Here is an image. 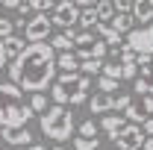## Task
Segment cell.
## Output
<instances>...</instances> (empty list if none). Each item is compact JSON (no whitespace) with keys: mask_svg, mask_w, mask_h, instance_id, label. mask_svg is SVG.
Instances as JSON below:
<instances>
[{"mask_svg":"<svg viewBox=\"0 0 153 150\" xmlns=\"http://www.w3.org/2000/svg\"><path fill=\"white\" fill-rule=\"evenodd\" d=\"M21 0H0V9H18Z\"/></svg>","mask_w":153,"mask_h":150,"instance_id":"cell-36","label":"cell"},{"mask_svg":"<svg viewBox=\"0 0 153 150\" xmlns=\"http://www.w3.org/2000/svg\"><path fill=\"white\" fill-rule=\"evenodd\" d=\"M18 12L24 15V21H27V15L33 12V6H30V0H21V3H18Z\"/></svg>","mask_w":153,"mask_h":150,"instance_id":"cell-32","label":"cell"},{"mask_svg":"<svg viewBox=\"0 0 153 150\" xmlns=\"http://www.w3.org/2000/svg\"><path fill=\"white\" fill-rule=\"evenodd\" d=\"M141 132H144L147 138H153V118H147V121L141 124Z\"/></svg>","mask_w":153,"mask_h":150,"instance_id":"cell-33","label":"cell"},{"mask_svg":"<svg viewBox=\"0 0 153 150\" xmlns=\"http://www.w3.org/2000/svg\"><path fill=\"white\" fill-rule=\"evenodd\" d=\"M103 76L121 82V79H124V65H121V62H103Z\"/></svg>","mask_w":153,"mask_h":150,"instance_id":"cell-22","label":"cell"},{"mask_svg":"<svg viewBox=\"0 0 153 150\" xmlns=\"http://www.w3.org/2000/svg\"><path fill=\"white\" fill-rule=\"evenodd\" d=\"M100 147V138H85V135H76L74 138V150H97Z\"/></svg>","mask_w":153,"mask_h":150,"instance_id":"cell-24","label":"cell"},{"mask_svg":"<svg viewBox=\"0 0 153 150\" xmlns=\"http://www.w3.org/2000/svg\"><path fill=\"white\" fill-rule=\"evenodd\" d=\"M109 27H112L118 36H127V33H133V30H135V21H133L130 12H115L112 21H109Z\"/></svg>","mask_w":153,"mask_h":150,"instance_id":"cell-13","label":"cell"},{"mask_svg":"<svg viewBox=\"0 0 153 150\" xmlns=\"http://www.w3.org/2000/svg\"><path fill=\"white\" fill-rule=\"evenodd\" d=\"M12 36H15V21L0 18V38H12Z\"/></svg>","mask_w":153,"mask_h":150,"instance_id":"cell-30","label":"cell"},{"mask_svg":"<svg viewBox=\"0 0 153 150\" xmlns=\"http://www.w3.org/2000/svg\"><path fill=\"white\" fill-rule=\"evenodd\" d=\"M133 21H141V24H150L153 21V0H133Z\"/></svg>","mask_w":153,"mask_h":150,"instance_id":"cell-16","label":"cell"},{"mask_svg":"<svg viewBox=\"0 0 153 150\" xmlns=\"http://www.w3.org/2000/svg\"><path fill=\"white\" fill-rule=\"evenodd\" d=\"M79 6H76L74 0H62L56 3V9L50 12V21H53V27H62V33L65 30H74L76 24H79Z\"/></svg>","mask_w":153,"mask_h":150,"instance_id":"cell-8","label":"cell"},{"mask_svg":"<svg viewBox=\"0 0 153 150\" xmlns=\"http://www.w3.org/2000/svg\"><path fill=\"white\" fill-rule=\"evenodd\" d=\"M76 33L79 30H65V33H59V36H53L47 44L53 47V53H74V38H76Z\"/></svg>","mask_w":153,"mask_h":150,"instance_id":"cell-12","label":"cell"},{"mask_svg":"<svg viewBox=\"0 0 153 150\" xmlns=\"http://www.w3.org/2000/svg\"><path fill=\"white\" fill-rule=\"evenodd\" d=\"M141 150H153V138H144V144H141Z\"/></svg>","mask_w":153,"mask_h":150,"instance_id":"cell-38","label":"cell"},{"mask_svg":"<svg viewBox=\"0 0 153 150\" xmlns=\"http://www.w3.org/2000/svg\"><path fill=\"white\" fill-rule=\"evenodd\" d=\"M124 47H130L135 56H141V53L153 56V24H147V27H135L133 33H127Z\"/></svg>","mask_w":153,"mask_h":150,"instance_id":"cell-9","label":"cell"},{"mask_svg":"<svg viewBox=\"0 0 153 150\" xmlns=\"http://www.w3.org/2000/svg\"><path fill=\"white\" fill-rule=\"evenodd\" d=\"M50 150H65V147H62V144H56V147H50Z\"/></svg>","mask_w":153,"mask_h":150,"instance_id":"cell-40","label":"cell"},{"mask_svg":"<svg viewBox=\"0 0 153 150\" xmlns=\"http://www.w3.org/2000/svg\"><path fill=\"white\" fill-rule=\"evenodd\" d=\"M138 76H141V79H147V82H153V65H144Z\"/></svg>","mask_w":153,"mask_h":150,"instance_id":"cell-34","label":"cell"},{"mask_svg":"<svg viewBox=\"0 0 153 150\" xmlns=\"http://www.w3.org/2000/svg\"><path fill=\"white\" fill-rule=\"evenodd\" d=\"M144 132H141V127H135V124H127L124 130L115 135V147L118 150H141V144H144Z\"/></svg>","mask_w":153,"mask_h":150,"instance_id":"cell-10","label":"cell"},{"mask_svg":"<svg viewBox=\"0 0 153 150\" xmlns=\"http://www.w3.org/2000/svg\"><path fill=\"white\" fill-rule=\"evenodd\" d=\"M24 38L21 36H12V38H3V53H6V59H18L21 53H24Z\"/></svg>","mask_w":153,"mask_h":150,"instance_id":"cell-18","label":"cell"},{"mask_svg":"<svg viewBox=\"0 0 153 150\" xmlns=\"http://www.w3.org/2000/svg\"><path fill=\"white\" fill-rule=\"evenodd\" d=\"M97 132H100V124H94V118H88V121L79 124V135H85V138H94Z\"/></svg>","mask_w":153,"mask_h":150,"instance_id":"cell-27","label":"cell"},{"mask_svg":"<svg viewBox=\"0 0 153 150\" xmlns=\"http://www.w3.org/2000/svg\"><path fill=\"white\" fill-rule=\"evenodd\" d=\"M79 74L94 79L97 74H103V59H85V62H79Z\"/></svg>","mask_w":153,"mask_h":150,"instance_id":"cell-20","label":"cell"},{"mask_svg":"<svg viewBox=\"0 0 153 150\" xmlns=\"http://www.w3.org/2000/svg\"><path fill=\"white\" fill-rule=\"evenodd\" d=\"M33 138H36V135L27 130V127H24V130H0V141L12 144L15 150H27L33 144Z\"/></svg>","mask_w":153,"mask_h":150,"instance_id":"cell-11","label":"cell"},{"mask_svg":"<svg viewBox=\"0 0 153 150\" xmlns=\"http://www.w3.org/2000/svg\"><path fill=\"white\" fill-rule=\"evenodd\" d=\"M133 103V91H94L88 97V112L91 115H106V112H124Z\"/></svg>","mask_w":153,"mask_h":150,"instance_id":"cell-4","label":"cell"},{"mask_svg":"<svg viewBox=\"0 0 153 150\" xmlns=\"http://www.w3.org/2000/svg\"><path fill=\"white\" fill-rule=\"evenodd\" d=\"M74 130H76L74 115H71V109H65V106H50L47 112L41 115V132H44L47 138L59 141V144L68 141Z\"/></svg>","mask_w":153,"mask_h":150,"instance_id":"cell-3","label":"cell"},{"mask_svg":"<svg viewBox=\"0 0 153 150\" xmlns=\"http://www.w3.org/2000/svg\"><path fill=\"white\" fill-rule=\"evenodd\" d=\"M76 27H82V30H94V27H97L94 9H82V12H79V24H76Z\"/></svg>","mask_w":153,"mask_h":150,"instance_id":"cell-25","label":"cell"},{"mask_svg":"<svg viewBox=\"0 0 153 150\" xmlns=\"http://www.w3.org/2000/svg\"><path fill=\"white\" fill-rule=\"evenodd\" d=\"M27 103H30V109H33V115H44L47 109H50V106H47V94H44V91L33 94V97H30Z\"/></svg>","mask_w":153,"mask_h":150,"instance_id":"cell-21","label":"cell"},{"mask_svg":"<svg viewBox=\"0 0 153 150\" xmlns=\"http://www.w3.org/2000/svg\"><path fill=\"white\" fill-rule=\"evenodd\" d=\"M56 3H62V0H56Z\"/></svg>","mask_w":153,"mask_h":150,"instance_id":"cell-41","label":"cell"},{"mask_svg":"<svg viewBox=\"0 0 153 150\" xmlns=\"http://www.w3.org/2000/svg\"><path fill=\"white\" fill-rule=\"evenodd\" d=\"M124 127H127V118H124V115H106V118L100 121V130L109 135V141H115V135L124 130Z\"/></svg>","mask_w":153,"mask_h":150,"instance_id":"cell-14","label":"cell"},{"mask_svg":"<svg viewBox=\"0 0 153 150\" xmlns=\"http://www.w3.org/2000/svg\"><path fill=\"white\" fill-rule=\"evenodd\" d=\"M59 88L68 94V103L71 106H79V103H88V88H91V76L85 74H59L56 79Z\"/></svg>","mask_w":153,"mask_h":150,"instance_id":"cell-5","label":"cell"},{"mask_svg":"<svg viewBox=\"0 0 153 150\" xmlns=\"http://www.w3.org/2000/svg\"><path fill=\"white\" fill-rule=\"evenodd\" d=\"M97 91H118V82L100 74V76H97Z\"/></svg>","mask_w":153,"mask_h":150,"instance_id":"cell-29","label":"cell"},{"mask_svg":"<svg viewBox=\"0 0 153 150\" xmlns=\"http://www.w3.org/2000/svg\"><path fill=\"white\" fill-rule=\"evenodd\" d=\"M76 6H79V9H94L97 3H100V0H74Z\"/></svg>","mask_w":153,"mask_h":150,"instance_id":"cell-35","label":"cell"},{"mask_svg":"<svg viewBox=\"0 0 153 150\" xmlns=\"http://www.w3.org/2000/svg\"><path fill=\"white\" fill-rule=\"evenodd\" d=\"M50 33H53V21H50V15H41V12H36L33 18L24 21V38H27L30 44L50 41Z\"/></svg>","mask_w":153,"mask_h":150,"instance_id":"cell-7","label":"cell"},{"mask_svg":"<svg viewBox=\"0 0 153 150\" xmlns=\"http://www.w3.org/2000/svg\"><path fill=\"white\" fill-rule=\"evenodd\" d=\"M30 6H33V12H41V15H50V12L56 9V0H30Z\"/></svg>","mask_w":153,"mask_h":150,"instance_id":"cell-26","label":"cell"},{"mask_svg":"<svg viewBox=\"0 0 153 150\" xmlns=\"http://www.w3.org/2000/svg\"><path fill=\"white\" fill-rule=\"evenodd\" d=\"M94 15H97V24H109L115 15V6H112V0H100L94 6Z\"/></svg>","mask_w":153,"mask_h":150,"instance_id":"cell-19","label":"cell"},{"mask_svg":"<svg viewBox=\"0 0 153 150\" xmlns=\"http://www.w3.org/2000/svg\"><path fill=\"white\" fill-rule=\"evenodd\" d=\"M135 106H138V112L144 115V118H153V97H138V100H133Z\"/></svg>","mask_w":153,"mask_h":150,"instance_id":"cell-28","label":"cell"},{"mask_svg":"<svg viewBox=\"0 0 153 150\" xmlns=\"http://www.w3.org/2000/svg\"><path fill=\"white\" fill-rule=\"evenodd\" d=\"M56 71H62V74H79V59L74 53H59L56 56Z\"/></svg>","mask_w":153,"mask_h":150,"instance_id":"cell-17","label":"cell"},{"mask_svg":"<svg viewBox=\"0 0 153 150\" xmlns=\"http://www.w3.org/2000/svg\"><path fill=\"white\" fill-rule=\"evenodd\" d=\"M9 65V59H6V53H3V38H0V71Z\"/></svg>","mask_w":153,"mask_h":150,"instance_id":"cell-37","label":"cell"},{"mask_svg":"<svg viewBox=\"0 0 153 150\" xmlns=\"http://www.w3.org/2000/svg\"><path fill=\"white\" fill-rule=\"evenodd\" d=\"M30 118L33 109L24 100V91L12 82H0V130H24Z\"/></svg>","mask_w":153,"mask_h":150,"instance_id":"cell-2","label":"cell"},{"mask_svg":"<svg viewBox=\"0 0 153 150\" xmlns=\"http://www.w3.org/2000/svg\"><path fill=\"white\" fill-rule=\"evenodd\" d=\"M27 150H47V147H44V144H30Z\"/></svg>","mask_w":153,"mask_h":150,"instance_id":"cell-39","label":"cell"},{"mask_svg":"<svg viewBox=\"0 0 153 150\" xmlns=\"http://www.w3.org/2000/svg\"><path fill=\"white\" fill-rule=\"evenodd\" d=\"M9 82L18 85L21 91H47L56 79V53L47 41L27 44L18 59L9 62Z\"/></svg>","mask_w":153,"mask_h":150,"instance_id":"cell-1","label":"cell"},{"mask_svg":"<svg viewBox=\"0 0 153 150\" xmlns=\"http://www.w3.org/2000/svg\"><path fill=\"white\" fill-rule=\"evenodd\" d=\"M106 53H109V44L100 41L91 30H79V33H76L74 56L79 59V62H85V59H106Z\"/></svg>","mask_w":153,"mask_h":150,"instance_id":"cell-6","label":"cell"},{"mask_svg":"<svg viewBox=\"0 0 153 150\" xmlns=\"http://www.w3.org/2000/svg\"><path fill=\"white\" fill-rule=\"evenodd\" d=\"M133 94H135V97H153V82L135 76V79H133Z\"/></svg>","mask_w":153,"mask_h":150,"instance_id":"cell-23","label":"cell"},{"mask_svg":"<svg viewBox=\"0 0 153 150\" xmlns=\"http://www.w3.org/2000/svg\"><path fill=\"white\" fill-rule=\"evenodd\" d=\"M91 33H94V36L100 38V41H106V44H112V47H118V50L124 47V36H118V33H115V30L109 27V24H97V27L91 30Z\"/></svg>","mask_w":153,"mask_h":150,"instance_id":"cell-15","label":"cell"},{"mask_svg":"<svg viewBox=\"0 0 153 150\" xmlns=\"http://www.w3.org/2000/svg\"><path fill=\"white\" fill-rule=\"evenodd\" d=\"M115 12H133V0H112Z\"/></svg>","mask_w":153,"mask_h":150,"instance_id":"cell-31","label":"cell"}]
</instances>
